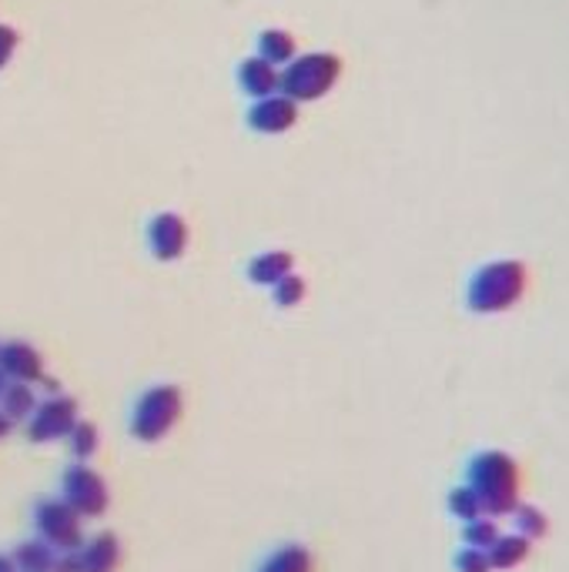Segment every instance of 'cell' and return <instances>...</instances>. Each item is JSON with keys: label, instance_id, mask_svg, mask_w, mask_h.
<instances>
[{"label": "cell", "instance_id": "5", "mask_svg": "<svg viewBox=\"0 0 569 572\" xmlns=\"http://www.w3.org/2000/svg\"><path fill=\"white\" fill-rule=\"evenodd\" d=\"M34 526H37V536L57 552H78L84 546V526H81V516L75 508L54 495V499H37L34 502Z\"/></svg>", "mask_w": 569, "mask_h": 572}, {"label": "cell", "instance_id": "12", "mask_svg": "<svg viewBox=\"0 0 569 572\" xmlns=\"http://www.w3.org/2000/svg\"><path fill=\"white\" fill-rule=\"evenodd\" d=\"M278 81H282V71L275 68V64H269L265 57H251V60H244L238 68V84L251 98L278 94Z\"/></svg>", "mask_w": 569, "mask_h": 572}, {"label": "cell", "instance_id": "21", "mask_svg": "<svg viewBox=\"0 0 569 572\" xmlns=\"http://www.w3.org/2000/svg\"><path fill=\"white\" fill-rule=\"evenodd\" d=\"M499 536H502V533H499V526H496L492 516H479V519H473V523H463V542H466L469 549H482V552H486Z\"/></svg>", "mask_w": 569, "mask_h": 572}, {"label": "cell", "instance_id": "25", "mask_svg": "<svg viewBox=\"0 0 569 572\" xmlns=\"http://www.w3.org/2000/svg\"><path fill=\"white\" fill-rule=\"evenodd\" d=\"M14 50H18V34H14V27L0 24V71H4L8 64H11Z\"/></svg>", "mask_w": 569, "mask_h": 572}, {"label": "cell", "instance_id": "24", "mask_svg": "<svg viewBox=\"0 0 569 572\" xmlns=\"http://www.w3.org/2000/svg\"><path fill=\"white\" fill-rule=\"evenodd\" d=\"M453 565H456V572H492L489 556L482 549H469V546L456 552Z\"/></svg>", "mask_w": 569, "mask_h": 572}, {"label": "cell", "instance_id": "2", "mask_svg": "<svg viewBox=\"0 0 569 572\" xmlns=\"http://www.w3.org/2000/svg\"><path fill=\"white\" fill-rule=\"evenodd\" d=\"M526 282H530V272H526L523 262H513V259L489 262V265H482L473 275L469 291H466V301L479 314L510 311L526 295Z\"/></svg>", "mask_w": 569, "mask_h": 572}, {"label": "cell", "instance_id": "10", "mask_svg": "<svg viewBox=\"0 0 569 572\" xmlns=\"http://www.w3.org/2000/svg\"><path fill=\"white\" fill-rule=\"evenodd\" d=\"M0 368L8 371L11 381H27V386H34V381L44 378L41 352L31 342H21V339L0 342Z\"/></svg>", "mask_w": 569, "mask_h": 572}, {"label": "cell", "instance_id": "8", "mask_svg": "<svg viewBox=\"0 0 569 572\" xmlns=\"http://www.w3.org/2000/svg\"><path fill=\"white\" fill-rule=\"evenodd\" d=\"M148 248L158 262H178L187 248V225L174 211H161L148 221Z\"/></svg>", "mask_w": 569, "mask_h": 572}, {"label": "cell", "instance_id": "14", "mask_svg": "<svg viewBox=\"0 0 569 572\" xmlns=\"http://www.w3.org/2000/svg\"><path fill=\"white\" fill-rule=\"evenodd\" d=\"M530 549H533L530 539H523L520 533H510V536H499V539L486 549V556H489L492 572H496V569H516L520 562H526V559H530Z\"/></svg>", "mask_w": 569, "mask_h": 572}, {"label": "cell", "instance_id": "29", "mask_svg": "<svg viewBox=\"0 0 569 572\" xmlns=\"http://www.w3.org/2000/svg\"><path fill=\"white\" fill-rule=\"evenodd\" d=\"M11 386V378H8V371L4 368H0V396H4V389Z\"/></svg>", "mask_w": 569, "mask_h": 572}, {"label": "cell", "instance_id": "3", "mask_svg": "<svg viewBox=\"0 0 569 572\" xmlns=\"http://www.w3.org/2000/svg\"><path fill=\"white\" fill-rule=\"evenodd\" d=\"M181 409H184V399H181L178 386H171V381L148 386L132 405V419H128L132 438L148 442V445L161 442L174 428V422L181 419Z\"/></svg>", "mask_w": 569, "mask_h": 572}, {"label": "cell", "instance_id": "13", "mask_svg": "<svg viewBox=\"0 0 569 572\" xmlns=\"http://www.w3.org/2000/svg\"><path fill=\"white\" fill-rule=\"evenodd\" d=\"M292 268H295V259L288 251H262V254H255V259L248 262V278L255 285L272 288L285 275H292Z\"/></svg>", "mask_w": 569, "mask_h": 572}, {"label": "cell", "instance_id": "16", "mask_svg": "<svg viewBox=\"0 0 569 572\" xmlns=\"http://www.w3.org/2000/svg\"><path fill=\"white\" fill-rule=\"evenodd\" d=\"M11 559H14V565H18V572H50L57 552L37 536V539H24V542L14 549Z\"/></svg>", "mask_w": 569, "mask_h": 572}, {"label": "cell", "instance_id": "19", "mask_svg": "<svg viewBox=\"0 0 569 572\" xmlns=\"http://www.w3.org/2000/svg\"><path fill=\"white\" fill-rule=\"evenodd\" d=\"M513 523H516V533L523 536V539H543L546 533H549V519H546V513H543V508L539 505H516L513 508Z\"/></svg>", "mask_w": 569, "mask_h": 572}, {"label": "cell", "instance_id": "4", "mask_svg": "<svg viewBox=\"0 0 569 572\" xmlns=\"http://www.w3.org/2000/svg\"><path fill=\"white\" fill-rule=\"evenodd\" d=\"M339 75H342V60L335 54H301L285 64L278 91L285 98H292L295 104L315 101L335 88Z\"/></svg>", "mask_w": 569, "mask_h": 572}, {"label": "cell", "instance_id": "6", "mask_svg": "<svg viewBox=\"0 0 569 572\" xmlns=\"http://www.w3.org/2000/svg\"><path fill=\"white\" fill-rule=\"evenodd\" d=\"M60 499H65L81 519H101L111 508V489L101 472L88 462H75L60 476Z\"/></svg>", "mask_w": 569, "mask_h": 572}, {"label": "cell", "instance_id": "26", "mask_svg": "<svg viewBox=\"0 0 569 572\" xmlns=\"http://www.w3.org/2000/svg\"><path fill=\"white\" fill-rule=\"evenodd\" d=\"M50 572H78V556L75 552H65L54 559V569Z\"/></svg>", "mask_w": 569, "mask_h": 572}, {"label": "cell", "instance_id": "9", "mask_svg": "<svg viewBox=\"0 0 569 572\" xmlns=\"http://www.w3.org/2000/svg\"><path fill=\"white\" fill-rule=\"evenodd\" d=\"M295 121H298V107L285 94L259 98L255 107L248 111V124L255 127L259 135H282V131H288Z\"/></svg>", "mask_w": 569, "mask_h": 572}, {"label": "cell", "instance_id": "22", "mask_svg": "<svg viewBox=\"0 0 569 572\" xmlns=\"http://www.w3.org/2000/svg\"><path fill=\"white\" fill-rule=\"evenodd\" d=\"M449 513L456 516V519H463V523H473V519H479L482 516V505H479V499H476V492L469 489V485H456L453 492H449Z\"/></svg>", "mask_w": 569, "mask_h": 572}, {"label": "cell", "instance_id": "17", "mask_svg": "<svg viewBox=\"0 0 569 572\" xmlns=\"http://www.w3.org/2000/svg\"><path fill=\"white\" fill-rule=\"evenodd\" d=\"M34 409H37V396H34V386H27V381H11L4 396H0V412H4L11 422L31 419Z\"/></svg>", "mask_w": 569, "mask_h": 572}, {"label": "cell", "instance_id": "20", "mask_svg": "<svg viewBox=\"0 0 569 572\" xmlns=\"http://www.w3.org/2000/svg\"><path fill=\"white\" fill-rule=\"evenodd\" d=\"M259 57H265L269 64H275V68H278V64H288L292 57H295V37L288 34V31H265L262 34V41H259Z\"/></svg>", "mask_w": 569, "mask_h": 572}, {"label": "cell", "instance_id": "15", "mask_svg": "<svg viewBox=\"0 0 569 572\" xmlns=\"http://www.w3.org/2000/svg\"><path fill=\"white\" fill-rule=\"evenodd\" d=\"M255 572H311V552L301 542H285L272 549Z\"/></svg>", "mask_w": 569, "mask_h": 572}, {"label": "cell", "instance_id": "23", "mask_svg": "<svg viewBox=\"0 0 569 572\" xmlns=\"http://www.w3.org/2000/svg\"><path fill=\"white\" fill-rule=\"evenodd\" d=\"M272 298H275V305L278 308H295L301 298H305V278L301 275H285L278 285H272Z\"/></svg>", "mask_w": 569, "mask_h": 572}, {"label": "cell", "instance_id": "7", "mask_svg": "<svg viewBox=\"0 0 569 572\" xmlns=\"http://www.w3.org/2000/svg\"><path fill=\"white\" fill-rule=\"evenodd\" d=\"M78 422V399L71 396H47L44 402H37V409L27 419V438L37 445L68 438V432Z\"/></svg>", "mask_w": 569, "mask_h": 572}, {"label": "cell", "instance_id": "1", "mask_svg": "<svg viewBox=\"0 0 569 572\" xmlns=\"http://www.w3.org/2000/svg\"><path fill=\"white\" fill-rule=\"evenodd\" d=\"M466 485L476 492L482 516H513L520 505V466L510 453L486 449L469 459Z\"/></svg>", "mask_w": 569, "mask_h": 572}, {"label": "cell", "instance_id": "11", "mask_svg": "<svg viewBox=\"0 0 569 572\" xmlns=\"http://www.w3.org/2000/svg\"><path fill=\"white\" fill-rule=\"evenodd\" d=\"M75 556H78V572H114L121 562V539L114 533H98L84 539V546Z\"/></svg>", "mask_w": 569, "mask_h": 572}, {"label": "cell", "instance_id": "18", "mask_svg": "<svg viewBox=\"0 0 569 572\" xmlns=\"http://www.w3.org/2000/svg\"><path fill=\"white\" fill-rule=\"evenodd\" d=\"M98 445H101V432H98V425L88 422V419H78L75 428L68 432V449H71V456H75L78 462H88V459L98 453Z\"/></svg>", "mask_w": 569, "mask_h": 572}, {"label": "cell", "instance_id": "27", "mask_svg": "<svg viewBox=\"0 0 569 572\" xmlns=\"http://www.w3.org/2000/svg\"><path fill=\"white\" fill-rule=\"evenodd\" d=\"M0 572H18V565L8 552H0Z\"/></svg>", "mask_w": 569, "mask_h": 572}, {"label": "cell", "instance_id": "28", "mask_svg": "<svg viewBox=\"0 0 569 572\" xmlns=\"http://www.w3.org/2000/svg\"><path fill=\"white\" fill-rule=\"evenodd\" d=\"M11 425H14V422H11L4 412H0V438H8V435H11Z\"/></svg>", "mask_w": 569, "mask_h": 572}]
</instances>
